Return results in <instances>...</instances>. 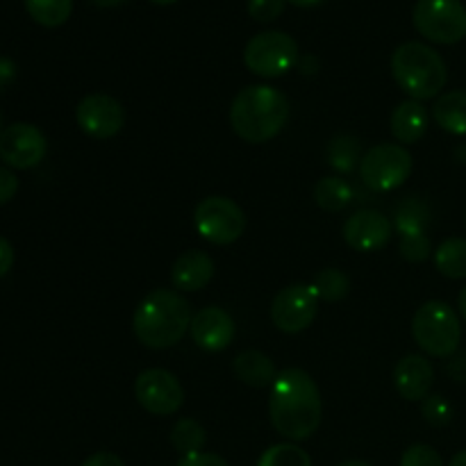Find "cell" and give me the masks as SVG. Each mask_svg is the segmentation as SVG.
<instances>
[{
    "label": "cell",
    "instance_id": "603a6c76",
    "mask_svg": "<svg viewBox=\"0 0 466 466\" xmlns=\"http://www.w3.org/2000/svg\"><path fill=\"white\" fill-rule=\"evenodd\" d=\"M32 21L44 27H59L71 18L73 0H25Z\"/></svg>",
    "mask_w": 466,
    "mask_h": 466
},
{
    "label": "cell",
    "instance_id": "7402d4cb",
    "mask_svg": "<svg viewBox=\"0 0 466 466\" xmlns=\"http://www.w3.org/2000/svg\"><path fill=\"white\" fill-rule=\"evenodd\" d=\"M314 200L326 212H341L353 200V189L341 177H321L314 187Z\"/></svg>",
    "mask_w": 466,
    "mask_h": 466
},
{
    "label": "cell",
    "instance_id": "3957f363",
    "mask_svg": "<svg viewBox=\"0 0 466 466\" xmlns=\"http://www.w3.org/2000/svg\"><path fill=\"white\" fill-rule=\"evenodd\" d=\"M289 121V100L268 85L244 86L230 105V126L248 144H264L280 135Z\"/></svg>",
    "mask_w": 466,
    "mask_h": 466
},
{
    "label": "cell",
    "instance_id": "6da1fadb",
    "mask_svg": "<svg viewBox=\"0 0 466 466\" xmlns=\"http://www.w3.org/2000/svg\"><path fill=\"white\" fill-rule=\"evenodd\" d=\"M268 417L278 435L303 441L319 431L323 419V400L317 382L303 369H285L278 373L268 396Z\"/></svg>",
    "mask_w": 466,
    "mask_h": 466
},
{
    "label": "cell",
    "instance_id": "44dd1931",
    "mask_svg": "<svg viewBox=\"0 0 466 466\" xmlns=\"http://www.w3.org/2000/svg\"><path fill=\"white\" fill-rule=\"evenodd\" d=\"M437 271L451 280H462L466 278V239L453 237L437 246L435 250Z\"/></svg>",
    "mask_w": 466,
    "mask_h": 466
},
{
    "label": "cell",
    "instance_id": "d4e9b609",
    "mask_svg": "<svg viewBox=\"0 0 466 466\" xmlns=\"http://www.w3.org/2000/svg\"><path fill=\"white\" fill-rule=\"evenodd\" d=\"M312 287L319 294V299L326 300V303H337V300H341L349 294L350 280L339 268H326V271H321L314 278Z\"/></svg>",
    "mask_w": 466,
    "mask_h": 466
},
{
    "label": "cell",
    "instance_id": "8fae6325",
    "mask_svg": "<svg viewBox=\"0 0 466 466\" xmlns=\"http://www.w3.org/2000/svg\"><path fill=\"white\" fill-rule=\"evenodd\" d=\"M135 396L137 403L155 417L176 414L185 403V390L180 380L167 369H148L139 373L135 382Z\"/></svg>",
    "mask_w": 466,
    "mask_h": 466
},
{
    "label": "cell",
    "instance_id": "836d02e7",
    "mask_svg": "<svg viewBox=\"0 0 466 466\" xmlns=\"http://www.w3.org/2000/svg\"><path fill=\"white\" fill-rule=\"evenodd\" d=\"M14 267V248L5 237H0V278L7 276Z\"/></svg>",
    "mask_w": 466,
    "mask_h": 466
},
{
    "label": "cell",
    "instance_id": "7c38bea8",
    "mask_svg": "<svg viewBox=\"0 0 466 466\" xmlns=\"http://www.w3.org/2000/svg\"><path fill=\"white\" fill-rule=\"evenodd\" d=\"M44 132L32 123H12L0 135V159L12 168H35L46 157Z\"/></svg>",
    "mask_w": 466,
    "mask_h": 466
},
{
    "label": "cell",
    "instance_id": "60d3db41",
    "mask_svg": "<svg viewBox=\"0 0 466 466\" xmlns=\"http://www.w3.org/2000/svg\"><path fill=\"white\" fill-rule=\"evenodd\" d=\"M337 466H373V464L362 462V460H349V462H341V464H337Z\"/></svg>",
    "mask_w": 466,
    "mask_h": 466
},
{
    "label": "cell",
    "instance_id": "4fadbf2b",
    "mask_svg": "<svg viewBox=\"0 0 466 466\" xmlns=\"http://www.w3.org/2000/svg\"><path fill=\"white\" fill-rule=\"evenodd\" d=\"M76 121L85 135L94 139H109L121 132L126 112H123V105L112 96L89 94L77 103Z\"/></svg>",
    "mask_w": 466,
    "mask_h": 466
},
{
    "label": "cell",
    "instance_id": "f1b7e54d",
    "mask_svg": "<svg viewBox=\"0 0 466 466\" xmlns=\"http://www.w3.org/2000/svg\"><path fill=\"white\" fill-rule=\"evenodd\" d=\"M421 412L423 417H426V421L435 428L446 426V423H451V419H453V408H451L449 400L440 394L423 399Z\"/></svg>",
    "mask_w": 466,
    "mask_h": 466
},
{
    "label": "cell",
    "instance_id": "d6a6232c",
    "mask_svg": "<svg viewBox=\"0 0 466 466\" xmlns=\"http://www.w3.org/2000/svg\"><path fill=\"white\" fill-rule=\"evenodd\" d=\"M18 191V177L9 168L0 167V205L9 203Z\"/></svg>",
    "mask_w": 466,
    "mask_h": 466
},
{
    "label": "cell",
    "instance_id": "8992f818",
    "mask_svg": "<svg viewBox=\"0 0 466 466\" xmlns=\"http://www.w3.org/2000/svg\"><path fill=\"white\" fill-rule=\"evenodd\" d=\"M299 62V44L294 36L280 30H267L255 35L246 44L244 64L259 77H280Z\"/></svg>",
    "mask_w": 466,
    "mask_h": 466
},
{
    "label": "cell",
    "instance_id": "4dcf8cb0",
    "mask_svg": "<svg viewBox=\"0 0 466 466\" xmlns=\"http://www.w3.org/2000/svg\"><path fill=\"white\" fill-rule=\"evenodd\" d=\"M287 0H248V14L259 23H271L285 12Z\"/></svg>",
    "mask_w": 466,
    "mask_h": 466
},
{
    "label": "cell",
    "instance_id": "ba28073f",
    "mask_svg": "<svg viewBox=\"0 0 466 466\" xmlns=\"http://www.w3.org/2000/svg\"><path fill=\"white\" fill-rule=\"evenodd\" d=\"M414 27L432 44L453 46L466 36V7L462 0H419Z\"/></svg>",
    "mask_w": 466,
    "mask_h": 466
},
{
    "label": "cell",
    "instance_id": "d590c367",
    "mask_svg": "<svg viewBox=\"0 0 466 466\" xmlns=\"http://www.w3.org/2000/svg\"><path fill=\"white\" fill-rule=\"evenodd\" d=\"M16 77V64L7 57H0V91L7 89Z\"/></svg>",
    "mask_w": 466,
    "mask_h": 466
},
{
    "label": "cell",
    "instance_id": "ffe728a7",
    "mask_svg": "<svg viewBox=\"0 0 466 466\" xmlns=\"http://www.w3.org/2000/svg\"><path fill=\"white\" fill-rule=\"evenodd\" d=\"M435 121L441 130L451 135L466 137V91H449L435 100Z\"/></svg>",
    "mask_w": 466,
    "mask_h": 466
},
{
    "label": "cell",
    "instance_id": "30bf717a",
    "mask_svg": "<svg viewBox=\"0 0 466 466\" xmlns=\"http://www.w3.org/2000/svg\"><path fill=\"white\" fill-rule=\"evenodd\" d=\"M319 294L312 285H289L276 294L271 303L273 326L287 335H296L312 326L319 312Z\"/></svg>",
    "mask_w": 466,
    "mask_h": 466
},
{
    "label": "cell",
    "instance_id": "5b68a950",
    "mask_svg": "<svg viewBox=\"0 0 466 466\" xmlns=\"http://www.w3.org/2000/svg\"><path fill=\"white\" fill-rule=\"evenodd\" d=\"M412 337L423 353L432 358H451L462 341V323L449 303L428 300L414 314Z\"/></svg>",
    "mask_w": 466,
    "mask_h": 466
},
{
    "label": "cell",
    "instance_id": "484cf974",
    "mask_svg": "<svg viewBox=\"0 0 466 466\" xmlns=\"http://www.w3.org/2000/svg\"><path fill=\"white\" fill-rule=\"evenodd\" d=\"M258 466H312V460L300 446L276 444L262 453Z\"/></svg>",
    "mask_w": 466,
    "mask_h": 466
},
{
    "label": "cell",
    "instance_id": "74e56055",
    "mask_svg": "<svg viewBox=\"0 0 466 466\" xmlns=\"http://www.w3.org/2000/svg\"><path fill=\"white\" fill-rule=\"evenodd\" d=\"M91 5H96V7L100 9H107V7H116V5L126 3V0H89Z\"/></svg>",
    "mask_w": 466,
    "mask_h": 466
},
{
    "label": "cell",
    "instance_id": "7a4b0ae2",
    "mask_svg": "<svg viewBox=\"0 0 466 466\" xmlns=\"http://www.w3.org/2000/svg\"><path fill=\"white\" fill-rule=\"evenodd\" d=\"M191 305L180 291L155 289L137 305L132 330L146 349H171L191 326Z\"/></svg>",
    "mask_w": 466,
    "mask_h": 466
},
{
    "label": "cell",
    "instance_id": "9c48e42d",
    "mask_svg": "<svg viewBox=\"0 0 466 466\" xmlns=\"http://www.w3.org/2000/svg\"><path fill=\"white\" fill-rule=\"evenodd\" d=\"M194 226L209 244L230 246L244 235L246 214L235 200L226 196H208L196 208Z\"/></svg>",
    "mask_w": 466,
    "mask_h": 466
},
{
    "label": "cell",
    "instance_id": "cb8c5ba5",
    "mask_svg": "<svg viewBox=\"0 0 466 466\" xmlns=\"http://www.w3.org/2000/svg\"><path fill=\"white\" fill-rule=\"evenodd\" d=\"M171 444L177 453H200L205 446V431L194 419H180L171 431Z\"/></svg>",
    "mask_w": 466,
    "mask_h": 466
},
{
    "label": "cell",
    "instance_id": "ab89813d",
    "mask_svg": "<svg viewBox=\"0 0 466 466\" xmlns=\"http://www.w3.org/2000/svg\"><path fill=\"white\" fill-rule=\"evenodd\" d=\"M449 466H466V451H460V453L451 460Z\"/></svg>",
    "mask_w": 466,
    "mask_h": 466
},
{
    "label": "cell",
    "instance_id": "4316f807",
    "mask_svg": "<svg viewBox=\"0 0 466 466\" xmlns=\"http://www.w3.org/2000/svg\"><path fill=\"white\" fill-rule=\"evenodd\" d=\"M328 157H330V164L337 171H350V168H355V162H362L360 159V141L349 135L337 137L330 144Z\"/></svg>",
    "mask_w": 466,
    "mask_h": 466
},
{
    "label": "cell",
    "instance_id": "7bdbcfd3",
    "mask_svg": "<svg viewBox=\"0 0 466 466\" xmlns=\"http://www.w3.org/2000/svg\"><path fill=\"white\" fill-rule=\"evenodd\" d=\"M0 135H3V114H0Z\"/></svg>",
    "mask_w": 466,
    "mask_h": 466
},
{
    "label": "cell",
    "instance_id": "f35d334b",
    "mask_svg": "<svg viewBox=\"0 0 466 466\" xmlns=\"http://www.w3.org/2000/svg\"><path fill=\"white\" fill-rule=\"evenodd\" d=\"M458 309H460V314H462V319L466 321V287L462 291H460V296H458Z\"/></svg>",
    "mask_w": 466,
    "mask_h": 466
},
{
    "label": "cell",
    "instance_id": "52a82bcc",
    "mask_svg": "<svg viewBox=\"0 0 466 466\" xmlns=\"http://www.w3.org/2000/svg\"><path fill=\"white\" fill-rule=\"evenodd\" d=\"M412 155L399 144H378L362 155L360 176L373 191H394L412 176Z\"/></svg>",
    "mask_w": 466,
    "mask_h": 466
},
{
    "label": "cell",
    "instance_id": "d6986e66",
    "mask_svg": "<svg viewBox=\"0 0 466 466\" xmlns=\"http://www.w3.org/2000/svg\"><path fill=\"white\" fill-rule=\"evenodd\" d=\"M232 369H235V376L239 378L244 385L255 387V390L271 387L278 378L271 358L259 353V350H244V353H239L235 358Z\"/></svg>",
    "mask_w": 466,
    "mask_h": 466
},
{
    "label": "cell",
    "instance_id": "277c9868",
    "mask_svg": "<svg viewBox=\"0 0 466 466\" xmlns=\"http://www.w3.org/2000/svg\"><path fill=\"white\" fill-rule=\"evenodd\" d=\"M391 76L412 100H431L449 80V68L435 48L421 41H405L391 55Z\"/></svg>",
    "mask_w": 466,
    "mask_h": 466
},
{
    "label": "cell",
    "instance_id": "5bb4252c",
    "mask_svg": "<svg viewBox=\"0 0 466 466\" xmlns=\"http://www.w3.org/2000/svg\"><path fill=\"white\" fill-rule=\"evenodd\" d=\"M346 244L360 253H373L385 248L391 239V223L378 209H360L344 223Z\"/></svg>",
    "mask_w": 466,
    "mask_h": 466
},
{
    "label": "cell",
    "instance_id": "b9f144b4",
    "mask_svg": "<svg viewBox=\"0 0 466 466\" xmlns=\"http://www.w3.org/2000/svg\"><path fill=\"white\" fill-rule=\"evenodd\" d=\"M153 5H159V7H167V5H173L177 3V0H150Z\"/></svg>",
    "mask_w": 466,
    "mask_h": 466
},
{
    "label": "cell",
    "instance_id": "ac0fdd59",
    "mask_svg": "<svg viewBox=\"0 0 466 466\" xmlns=\"http://www.w3.org/2000/svg\"><path fill=\"white\" fill-rule=\"evenodd\" d=\"M390 126L400 144H417L428 130V109L419 100H405L391 112Z\"/></svg>",
    "mask_w": 466,
    "mask_h": 466
},
{
    "label": "cell",
    "instance_id": "e575fe53",
    "mask_svg": "<svg viewBox=\"0 0 466 466\" xmlns=\"http://www.w3.org/2000/svg\"><path fill=\"white\" fill-rule=\"evenodd\" d=\"M82 466H126V462L114 453H94L82 462Z\"/></svg>",
    "mask_w": 466,
    "mask_h": 466
},
{
    "label": "cell",
    "instance_id": "9a60e30c",
    "mask_svg": "<svg viewBox=\"0 0 466 466\" xmlns=\"http://www.w3.org/2000/svg\"><path fill=\"white\" fill-rule=\"evenodd\" d=\"M189 332L196 346L209 353H218V350H226L235 339V321L226 309L203 308L191 319Z\"/></svg>",
    "mask_w": 466,
    "mask_h": 466
},
{
    "label": "cell",
    "instance_id": "2e32d148",
    "mask_svg": "<svg viewBox=\"0 0 466 466\" xmlns=\"http://www.w3.org/2000/svg\"><path fill=\"white\" fill-rule=\"evenodd\" d=\"M435 382V369L423 355H405L394 369L396 391L410 403H417L431 396Z\"/></svg>",
    "mask_w": 466,
    "mask_h": 466
},
{
    "label": "cell",
    "instance_id": "83f0119b",
    "mask_svg": "<svg viewBox=\"0 0 466 466\" xmlns=\"http://www.w3.org/2000/svg\"><path fill=\"white\" fill-rule=\"evenodd\" d=\"M400 235V255L408 262H426L432 253L431 239H428L426 230H405Z\"/></svg>",
    "mask_w": 466,
    "mask_h": 466
},
{
    "label": "cell",
    "instance_id": "8d00e7d4",
    "mask_svg": "<svg viewBox=\"0 0 466 466\" xmlns=\"http://www.w3.org/2000/svg\"><path fill=\"white\" fill-rule=\"evenodd\" d=\"M287 3H291L294 7H300V9H309V7H317V5L326 3V0H287Z\"/></svg>",
    "mask_w": 466,
    "mask_h": 466
},
{
    "label": "cell",
    "instance_id": "1f68e13d",
    "mask_svg": "<svg viewBox=\"0 0 466 466\" xmlns=\"http://www.w3.org/2000/svg\"><path fill=\"white\" fill-rule=\"evenodd\" d=\"M176 466H230L221 455L214 453H191V455H182V460Z\"/></svg>",
    "mask_w": 466,
    "mask_h": 466
},
{
    "label": "cell",
    "instance_id": "e0dca14e",
    "mask_svg": "<svg viewBox=\"0 0 466 466\" xmlns=\"http://www.w3.org/2000/svg\"><path fill=\"white\" fill-rule=\"evenodd\" d=\"M214 259L203 250H187L173 262L171 282L180 291H200L212 282Z\"/></svg>",
    "mask_w": 466,
    "mask_h": 466
},
{
    "label": "cell",
    "instance_id": "f546056e",
    "mask_svg": "<svg viewBox=\"0 0 466 466\" xmlns=\"http://www.w3.org/2000/svg\"><path fill=\"white\" fill-rule=\"evenodd\" d=\"M400 466H444L441 455L428 444H414L400 458Z\"/></svg>",
    "mask_w": 466,
    "mask_h": 466
}]
</instances>
